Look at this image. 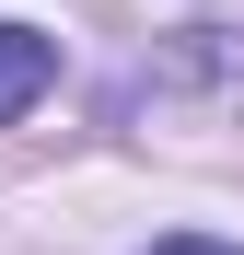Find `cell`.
Segmentation results:
<instances>
[{"label": "cell", "instance_id": "obj_1", "mask_svg": "<svg viewBox=\"0 0 244 255\" xmlns=\"http://www.w3.org/2000/svg\"><path fill=\"white\" fill-rule=\"evenodd\" d=\"M47 81H58V47H47L35 23H0V128H12L35 93H47Z\"/></svg>", "mask_w": 244, "mask_h": 255}, {"label": "cell", "instance_id": "obj_2", "mask_svg": "<svg viewBox=\"0 0 244 255\" xmlns=\"http://www.w3.org/2000/svg\"><path fill=\"white\" fill-rule=\"evenodd\" d=\"M151 255H233V244H210V232H175V244H151Z\"/></svg>", "mask_w": 244, "mask_h": 255}]
</instances>
